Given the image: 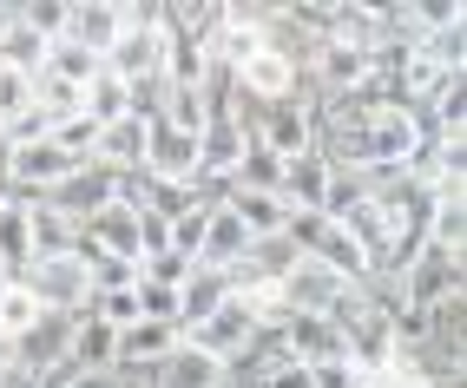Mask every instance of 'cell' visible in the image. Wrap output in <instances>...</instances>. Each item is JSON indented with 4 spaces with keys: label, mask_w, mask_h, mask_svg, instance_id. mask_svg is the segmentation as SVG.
Instances as JSON below:
<instances>
[{
    "label": "cell",
    "mask_w": 467,
    "mask_h": 388,
    "mask_svg": "<svg viewBox=\"0 0 467 388\" xmlns=\"http://www.w3.org/2000/svg\"><path fill=\"white\" fill-rule=\"evenodd\" d=\"M14 283H20L40 309H53V316H86V309H92V283H86V264H79L73 250H67V257H34Z\"/></svg>",
    "instance_id": "obj_2"
},
{
    "label": "cell",
    "mask_w": 467,
    "mask_h": 388,
    "mask_svg": "<svg viewBox=\"0 0 467 388\" xmlns=\"http://www.w3.org/2000/svg\"><path fill=\"white\" fill-rule=\"evenodd\" d=\"M395 297H401V309H441L448 297H461V257L454 250H434V244H421L409 264L395 270Z\"/></svg>",
    "instance_id": "obj_3"
},
{
    "label": "cell",
    "mask_w": 467,
    "mask_h": 388,
    "mask_svg": "<svg viewBox=\"0 0 467 388\" xmlns=\"http://www.w3.org/2000/svg\"><path fill=\"white\" fill-rule=\"evenodd\" d=\"M92 165H106L112 178H132L145 165V125L126 112L119 125H99V145H92Z\"/></svg>",
    "instance_id": "obj_13"
},
{
    "label": "cell",
    "mask_w": 467,
    "mask_h": 388,
    "mask_svg": "<svg viewBox=\"0 0 467 388\" xmlns=\"http://www.w3.org/2000/svg\"><path fill=\"white\" fill-rule=\"evenodd\" d=\"M47 139H53L59 152H67V158H79V165H86V158H92V145H99V125H92L86 112H73V119L47 125Z\"/></svg>",
    "instance_id": "obj_24"
},
{
    "label": "cell",
    "mask_w": 467,
    "mask_h": 388,
    "mask_svg": "<svg viewBox=\"0 0 467 388\" xmlns=\"http://www.w3.org/2000/svg\"><path fill=\"white\" fill-rule=\"evenodd\" d=\"M276 198H284V211H323V198H329V158L323 152L284 158V184H276Z\"/></svg>",
    "instance_id": "obj_9"
},
{
    "label": "cell",
    "mask_w": 467,
    "mask_h": 388,
    "mask_svg": "<svg viewBox=\"0 0 467 388\" xmlns=\"http://www.w3.org/2000/svg\"><path fill=\"white\" fill-rule=\"evenodd\" d=\"M276 184H284V158H276V152H264V145L251 139L224 191H264V198H276Z\"/></svg>",
    "instance_id": "obj_19"
},
{
    "label": "cell",
    "mask_w": 467,
    "mask_h": 388,
    "mask_svg": "<svg viewBox=\"0 0 467 388\" xmlns=\"http://www.w3.org/2000/svg\"><path fill=\"white\" fill-rule=\"evenodd\" d=\"M178 342H184V349H198V355H211V362H231V355H244V349L257 342V322H251V309H244V303H237V289H231V303H217L211 316L184 322Z\"/></svg>",
    "instance_id": "obj_4"
},
{
    "label": "cell",
    "mask_w": 467,
    "mask_h": 388,
    "mask_svg": "<svg viewBox=\"0 0 467 388\" xmlns=\"http://www.w3.org/2000/svg\"><path fill=\"white\" fill-rule=\"evenodd\" d=\"M178 349V330L171 322H132V330H119V375H132V369H151V362H165V355Z\"/></svg>",
    "instance_id": "obj_15"
},
{
    "label": "cell",
    "mask_w": 467,
    "mask_h": 388,
    "mask_svg": "<svg viewBox=\"0 0 467 388\" xmlns=\"http://www.w3.org/2000/svg\"><path fill=\"white\" fill-rule=\"evenodd\" d=\"M119 26H126L119 0H73V7H67V40H79L86 53H99V59L119 40Z\"/></svg>",
    "instance_id": "obj_12"
},
{
    "label": "cell",
    "mask_w": 467,
    "mask_h": 388,
    "mask_svg": "<svg viewBox=\"0 0 467 388\" xmlns=\"http://www.w3.org/2000/svg\"><path fill=\"white\" fill-rule=\"evenodd\" d=\"M139 277H151V283H165V289H178L184 277H192V257H178V250H165V257H151V264H139Z\"/></svg>",
    "instance_id": "obj_28"
},
{
    "label": "cell",
    "mask_w": 467,
    "mask_h": 388,
    "mask_svg": "<svg viewBox=\"0 0 467 388\" xmlns=\"http://www.w3.org/2000/svg\"><path fill=\"white\" fill-rule=\"evenodd\" d=\"M73 369H112L119 362V330H106L99 316H79L73 322Z\"/></svg>",
    "instance_id": "obj_18"
},
{
    "label": "cell",
    "mask_w": 467,
    "mask_h": 388,
    "mask_svg": "<svg viewBox=\"0 0 467 388\" xmlns=\"http://www.w3.org/2000/svg\"><path fill=\"white\" fill-rule=\"evenodd\" d=\"M145 178L159 184H198V132H178V125L151 119L145 125Z\"/></svg>",
    "instance_id": "obj_5"
},
{
    "label": "cell",
    "mask_w": 467,
    "mask_h": 388,
    "mask_svg": "<svg viewBox=\"0 0 467 388\" xmlns=\"http://www.w3.org/2000/svg\"><path fill=\"white\" fill-rule=\"evenodd\" d=\"M79 244H92V257H132L139 264V211L132 204H106L79 224Z\"/></svg>",
    "instance_id": "obj_8"
},
{
    "label": "cell",
    "mask_w": 467,
    "mask_h": 388,
    "mask_svg": "<svg viewBox=\"0 0 467 388\" xmlns=\"http://www.w3.org/2000/svg\"><path fill=\"white\" fill-rule=\"evenodd\" d=\"M244 257H251V231L231 217V204L217 198L211 204V217H204V237H198V250H192V264H204V270H237Z\"/></svg>",
    "instance_id": "obj_7"
},
{
    "label": "cell",
    "mask_w": 467,
    "mask_h": 388,
    "mask_svg": "<svg viewBox=\"0 0 467 388\" xmlns=\"http://www.w3.org/2000/svg\"><path fill=\"white\" fill-rule=\"evenodd\" d=\"M34 316H40V303L7 277V283H0V342H20L26 330H34Z\"/></svg>",
    "instance_id": "obj_23"
},
{
    "label": "cell",
    "mask_w": 467,
    "mask_h": 388,
    "mask_svg": "<svg viewBox=\"0 0 467 388\" xmlns=\"http://www.w3.org/2000/svg\"><path fill=\"white\" fill-rule=\"evenodd\" d=\"M47 73L86 92L92 79H99V73H106V59H99V53H86L79 40H53V47H47Z\"/></svg>",
    "instance_id": "obj_21"
},
{
    "label": "cell",
    "mask_w": 467,
    "mask_h": 388,
    "mask_svg": "<svg viewBox=\"0 0 467 388\" xmlns=\"http://www.w3.org/2000/svg\"><path fill=\"white\" fill-rule=\"evenodd\" d=\"M171 250V224L159 211H139V264H151V257Z\"/></svg>",
    "instance_id": "obj_27"
},
{
    "label": "cell",
    "mask_w": 467,
    "mask_h": 388,
    "mask_svg": "<svg viewBox=\"0 0 467 388\" xmlns=\"http://www.w3.org/2000/svg\"><path fill=\"white\" fill-rule=\"evenodd\" d=\"M132 303H139V322H171V330H178V289L139 277L132 283Z\"/></svg>",
    "instance_id": "obj_25"
},
{
    "label": "cell",
    "mask_w": 467,
    "mask_h": 388,
    "mask_svg": "<svg viewBox=\"0 0 467 388\" xmlns=\"http://www.w3.org/2000/svg\"><path fill=\"white\" fill-rule=\"evenodd\" d=\"M224 204H231V217L251 231V244H264V237H284V198H264V191H224Z\"/></svg>",
    "instance_id": "obj_17"
},
{
    "label": "cell",
    "mask_w": 467,
    "mask_h": 388,
    "mask_svg": "<svg viewBox=\"0 0 467 388\" xmlns=\"http://www.w3.org/2000/svg\"><path fill=\"white\" fill-rule=\"evenodd\" d=\"M47 204H53L59 217H67V224H86L92 211L119 204V178H112L106 165H92V158H86V165H79L73 178H59V184L47 191Z\"/></svg>",
    "instance_id": "obj_6"
},
{
    "label": "cell",
    "mask_w": 467,
    "mask_h": 388,
    "mask_svg": "<svg viewBox=\"0 0 467 388\" xmlns=\"http://www.w3.org/2000/svg\"><path fill=\"white\" fill-rule=\"evenodd\" d=\"M59 388H126V375H119V369H67Z\"/></svg>",
    "instance_id": "obj_29"
},
{
    "label": "cell",
    "mask_w": 467,
    "mask_h": 388,
    "mask_svg": "<svg viewBox=\"0 0 467 388\" xmlns=\"http://www.w3.org/2000/svg\"><path fill=\"white\" fill-rule=\"evenodd\" d=\"M79 112H86L92 125H119V119L132 112V92H126V79H119V73H99V79H92V86L79 92Z\"/></svg>",
    "instance_id": "obj_20"
},
{
    "label": "cell",
    "mask_w": 467,
    "mask_h": 388,
    "mask_svg": "<svg viewBox=\"0 0 467 388\" xmlns=\"http://www.w3.org/2000/svg\"><path fill=\"white\" fill-rule=\"evenodd\" d=\"M26 119H34V79L0 67V139H7L14 125H26Z\"/></svg>",
    "instance_id": "obj_22"
},
{
    "label": "cell",
    "mask_w": 467,
    "mask_h": 388,
    "mask_svg": "<svg viewBox=\"0 0 467 388\" xmlns=\"http://www.w3.org/2000/svg\"><path fill=\"white\" fill-rule=\"evenodd\" d=\"M34 198H26V191H14L7 204H0V270L7 277H20L26 264H34Z\"/></svg>",
    "instance_id": "obj_14"
},
{
    "label": "cell",
    "mask_w": 467,
    "mask_h": 388,
    "mask_svg": "<svg viewBox=\"0 0 467 388\" xmlns=\"http://www.w3.org/2000/svg\"><path fill=\"white\" fill-rule=\"evenodd\" d=\"M224 388H231V382H224Z\"/></svg>",
    "instance_id": "obj_31"
},
{
    "label": "cell",
    "mask_w": 467,
    "mask_h": 388,
    "mask_svg": "<svg viewBox=\"0 0 467 388\" xmlns=\"http://www.w3.org/2000/svg\"><path fill=\"white\" fill-rule=\"evenodd\" d=\"M231 92L244 106H284V100H309V86H303V67L290 53H276V47H251L231 67Z\"/></svg>",
    "instance_id": "obj_1"
},
{
    "label": "cell",
    "mask_w": 467,
    "mask_h": 388,
    "mask_svg": "<svg viewBox=\"0 0 467 388\" xmlns=\"http://www.w3.org/2000/svg\"><path fill=\"white\" fill-rule=\"evenodd\" d=\"M86 283H92V297H106V289H132L139 283V264H132V257H92Z\"/></svg>",
    "instance_id": "obj_26"
},
{
    "label": "cell",
    "mask_w": 467,
    "mask_h": 388,
    "mask_svg": "<svg viewBox=\"0 0 467 388\" xmlns=\"http://www.w3.org/2000/svg\"><path fill=\"white\" fill-rule=\"evenodd\" d=\"M342 289H356V283H342L336 270H323V264H309V257H296V264L284 270V303L290 309H309V316H323Z\"/></svg>",
    "instance_id": "obj_11"
},
{
    "label": "cell",
    "mask_w": 467,
    "mask_h": 388,
    "mask_svg": "<svg viewBox=\"0 0 467 388\" xmlns=\"http://www.w3.org/2000/svg\"><path fill=\"white\" fill-rule=\"evenodd\" d=\"M0 152H7V139H0Z\"/></svg>",
    "instance_id": "obj_30"
},
{
    "label": "cell",
    "mask_w": 467,
    "mask_h": 388,
    "mask_svg": "<svg viewBox=\"0 0 467 388\" xmlns=\"http://www.w3.org/2000/svg\"><path fill=\"white\" fill-rule=\"evenodd\" d=\"M47 34L34 20H26L20 7H7V20H0V67H14V73H26V79H40L47 73Z\"/></svg>",
    "instance_id": "obj_10"
},
{
    "label": "cell",
    "mask_w": 467,
    "mask_h": 388,
    "mask_svg": "<svg viewBox=\"0 0 467 388\" xmlns=\"http://www.w3.org/2000/svg\"><path fill=\"white\" fill-rule=\"evenodd\" d=\"M231 270H204V264H192V277L178 283V330L184 322H198V316H211L217 303H231Z\"/></svg>",
    "instance_id": "obj_16"
}]
</instances>
